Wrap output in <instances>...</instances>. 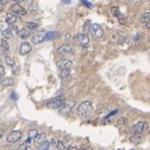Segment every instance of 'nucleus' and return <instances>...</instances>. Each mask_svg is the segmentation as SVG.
I'll return each instance as SVG.
<instances>
[{
  "instance_id": "412c9836",
  "label": "nucleus",
  "mask_w": 150,
  "mask_h": 150,
  "mask_svg": "<svg viewBox=\"0 0 150 150\" xmlns=\"http://www.w3.org/2000/svg\"><path fill=\"white\" fill-rule=\"evenodd\" d=\"M1 35H2V37L4 38V39H11V38L13 37V33H12V30H11L9 28H7V29H4V30H2Z\"/></svg>"
},
{
  "instance_id": "a211bd4d",
  "label": "nucleus",
  "mask_w": 150,
  "mask_h": 150,
  "mask_svg": "<svg viewBox=\"0 0 150 150\" xmlns=\"http://www.w3.org/2000/svg\"><path fill=\"white\" fill-rule=\"evenodd\" d=\"M31 42L33 43V44H40V43L44 42V39H43V35H33V38H31Z\"/></svg>"
},
{
  "instance_id": "bb28decb",
  "label": "nucleus",
  "mask_w": 150,
  "mask_h": 150,
  "mask_svg": "<svg viewBox=\"0 0 150 150\" xmlns=\"http://www.w3.org/2000/svg\"><path fill=\"white\" fill-rule=\"evenodd\" d=\"M5 63H6L7 66H11V67H13V66L15 65V61L12 59V57H6V59H5Z\"/></svg>"
},
{
  "instance_id": "c85d7f7f",
  "label": "nucleus",
  "mask_w": 150,
  "mask_h": 150,
  "mask_svg": "<svg viewBox=\"0 0 150 150\" xmlns=\"http://www.w3.org/2000/svg\"><path fill=\"white\" fill-rule=\"evenodd\" d=\"M11 99H13L14 101L18 100V95H17L16 92H12V94H11Z\"/></svg>"
},
{
  "instance_id": "5701e85b",
  "label": "nucleus",
  "mask_w": 150,
  "mask_h": 150,
  "mask_svg": "<svg viewBox=\"0 0 150 150\" xmlns=\"http://www.w3.org/2000/svg\"><path fill=\"white\" fill-rule=\"evenodd\" d=\"M1 48H2V49H4L5 51H8V50H9L8 43L6 42V40H5V39H2V40H1Z\"/></svg>"
},
{
  "instance_id": "0eeeda50",
  "label": "nucleus",
  "mask_w": 150,
  "mask_h": 150,
  "mask_svg": "<svg viewBox=\"0 0 150 150\" xmlns=\"http://www.w3.org/2000/svg\"><path fill=\"white\" fill-rule=\"evenodd\" d=\"M90 30H91L92 35L95 38H97V39H100V38L103 37V30L99 24H97V23L92 24L91 27H90Z\"/></svg>"
},
{
  "instance_id": "ea45409f",
  "label": "nucleus",
  "mask_w": 150,
  "mask_h": 150,
  "mask_svg": "<svg viewBox=\"0 0 150 150\" xmlns=\"http://www.w3.org/2000/svg\"><path fill=\"white\" fill-rule=\"evenodd\" d=\"M1 137H2V134H0V139H1Z\"/></svg>"
},
{
  "instance_id": "4c0bfd02",
  "label": "nucleus",
  "mask_w": 150,
  "mask_h": 150,
  "mask_svg": "<svg viewBox=\"0 0 150 150\" xmlns=\"http://www.w3.org/2000/svg\"><path fill=\"white\" fill-rule=\"evenodd\" d=\"M146 25H147V27H148V28H150V21H149V22H148V23H147V24H146Z\"/></svg>"
},
{
  "instance_id": "b1692460",
  "label": "nucleus",
  "mask_w": 150,
  "mask_h": 150,
  "mask_svg": "<svg viewBox=\"0 0 150 150\" xmlns=\"http://www.w3.org/2000/svg\"><path fill=\"white\" fill-rule=\"evenodd\" d=\"M19 148H20V149H26V150H27V149L28 150H31V149H33V147H31V146L29 145L28 143H26V142L24 144H21V145L19 146Z\"/></svg>"
},
{
  "instance_id": "a878e982",
  "label": "nucleus",
  "mask_w": 150,
  "mask_h": 150,
  "mask_svg": "<svg viewBox=\"0 0 150 150\" xmlns=\"http://www.w3.org/2000/svg\"><path fill=\"white\" fill-rule=\"evenodd\" d=\"M56 148H57V149H59V150H65L67 147H66L65 144H64L63 142H61V141H59V142H57V143H56Z\"/></svg>"
},
{
  "instance_id": "39448f33",
  "label": "nucleus",
  "mask_w": 150,
  "mask_h": 150,
  "mask_svg": "<svg viewBox=\"0 0 150 150\" xmlns=\"http://www.w3.org/2000/svg\"><path fill=\"white\" fill-rule=\"evenodd\" d=\"M75 40H76L78 45H80V46H82V47L88 46L90 43V39L87 33H77L76 37H75Z\"/></svg>"
},
{
  "instance_id": "9d476101",
  "label": "nucleus",
  "mask_w": 150,
  "mask_h": 150,
  "mask_svg": "<svg viewBox=\"0 0 150 150\" xmlns=\"http://www.w3.org/2000/svg\"><path fill=\"white\" fill-rule=\"evenodd\" d=\"M73 65V63L69 59H61V61L56 62V66L57 68L61 70V69H67V68H71Z\"/></svg>"
},
{
  "instance_id": "473e14b6",
  "label": "nucleus",
  "mask_w": 150,
  "mask_h": 150,
  "mask_svg": "<svg viewBox=\"0 0 150 150\" xmlns=\"http://www.w3.org/2000/svg\"><path fill=\"white\" fill-rule=\"evenodd\" d=\"M2 74H4V68H3V66L0 63V75H2Z\"/></svg>"
},
{
  "instance_id": "7ed1b4c3",
  "label": "nucleus",
  "mask_w": 150,
  "mask_h": 150,
  "mask_svg": "<svg viewBox=\"0 0 150 150\" xmlns=\"http://www.w3.org/2000/svg\"><path fill=\"white\" fill-rule=\"evenodd\" d=\"M65 103V98L63 96H57L55 98L51 99L47 102V108H55V110H59Z\"/></svg>"
},
{
  "instance_id": "ddd939ff",
  "label": "nucleus",
  "mask_w": 150,
  "mask_h": 150,
  "mask_svg": "<svg viewBox=\"0 0 150 150\" xmlns=\"http://www.w3.org/2000/svg\"><path fill=\"white\" fill-rule=\"evenodd\" d=\"M57 37H59L57 31H48L45 33V35H43V39H44V41H51Z\"/></svg>"
},
{
  "instance_id": "f3484780",
  "label": "nucleus",
  "mask_w": 150,
  "mask_h": 150,
  "mask_svg": "<svg viewBox=\"0 0 150 150\" xmlns=\"http://www.w3.org/2000/svg\"><path fill=\"white\" fill-rule=\"evenodd\" d=\"M140 21L143 24H147L150 21V13H144V14L141 15Z\"/></svg>"
},
{
  "instance_id": "cd10ccee",
  "label": "nucleus",
  "mask_w": 150,
  "mask_h": 150,
  "mask_svg": "<svg viewBox=\"0 0 150 150\" xmlns=\"http://www.w3.org/2000/svg\"><path fill=\"white\" fill-rule=\"evenodd\" d=\"M37 134H38V131L35 130V129H31V130H29V132H28V136H29L30 139H33Z\"/></svg>"
},
{
  "instance_id": "4468645a",
  "label": "nucleus",
  "mask_w": 150,
  "mask_h": 150,
  "mask_svg": "<svg viewBox=\"0 0 150 150\" xmlns=\"http://www.w3.org/2000/svg\"><path fill=\"white\" fill-rule=\"evenodd\" d=\"M18 20V18L16 17V15H13V14H7L6 15V18H5V21H6L7 24L9 25H13L15 24Z\"/></svg>"
},
{
  "instance_id": "393cba45",
  "label": "nucleus",
  "mask_w": 150,
  "mask_h": 150,
  "mask_svg": "<svg viewBox=\"0 0 150 150\" xmlns=\"http://www.w3.org/2000/svg\"><path fill=\"white\" fill-rule=\"evenodd\" d=\"M25 26L27 28H37L38 27V23H35V22H26Z\"/></svg>"
},
{
  "instance_id": "aec40b11",
  "label": "nucleus",
  "mask_w": 150,
  "mask_h": 150,
  "mask_svg": "<svg viewBox=\"0 0 150 150\" xmlns=\"http://www.w3.org/2000/svg\"><path fill=\"white\" fill-rule=\"evenodd\" d=\"M18 35L21 39H27V38L30 37V33L27 30V29H21V30L18 31Z\"/></svg>"
},
{
  "instance_id": "f03ea898",
  "label": "nucleus",
  "mask_w": 150,
  "mask_h": 150,
  "mask_svg": "<svg viewBox=\"0 0 150 150\" xmlns=\"http://www.w3.org/2000/svg\"><path fill=\"white\" fill-rule=\"evenodd\" d=\"M148 128V123L147 122H138L137 124H134L131 128V134H134V136H139V134H142L143 132H145Z\"/></svg>"
},
{
  "instance_id": "58836bf2",
  "label": "nucleus",
  "mask_w": 150,
  "mask_h": 150,
  "mask_svg": "<svg viewBox=\"0 0 150 150\" xmlns=\"http://www.w3.org/2000/svg\"><path fill=\"white\" fill-rule=\"evenodd\" d=\"M70 149H76V147H74V146H71V147H69Z\"/></svg>"
},
{
  "instance_id": "6e6552de",
  "label": "nucleus",
  "mask_w": 150,
  "mask_h": 150,
  "mask_svg": "<svg viewBox=\"0 0 150 150\" xmlns=\"http://www.w3.org/2000/svg\"><path fill=\"white\" fill-rule=\"evenodd\" d=\"M11 9H12L13 13H15L16 15H19V16H25L27 14V11L19 3H15V4L11 5Z\"/></svg>"
},
{
  "instance_id": "7c9ffc66",
  "label": "nucleus",
  "mask_w": 150,
  "mask_h": 150,
  "mask_svg": "<svg viewBox=\"0 0 150 150\" xmlns=\"http://www.w3.org/2000/svg\"><path fill=\"white\" fill-rule=\"evenodd\" d=\"M56 143H57V141H56L55 139H52V140L49 142L50 146H56Z\"/></svg>"
},
{
  "instance_id": "6ab92c4d",
  "label": "nucleus",
  "mask_w": 150,
  "mask_h": 150,
  "mask_svg": "<svg viewBox=\"0 0 150 150\" xmlns=\"http://www.w3.org/2000/svg\"><path fill=\"white\" fill-rule=\"evenodd\" d=\"M44 139H45V134H44V132H41V134H39V132H38L37 136L33 138V142H35V144H41Z\"/></svg>"
},
{
  "instance_id": "1a4fd4ad",
  "label": "nucleus",
  "mask_w": 150,
  "mask_h": 150,
  "mask_svg": "<svg viewBox=\"0 0 150 150\" xmlns=\"http://www.w3.org/2000/svg\"><path fill=\"white\" fill-rule=\"evenodd\" d=\"M112 14H114V16L119 20L120 24L124 25V24L126 23V18L124 17V15L120 13V11L118 9V7H112Z\"/></svg>"
},
{
  "instance_id": "2f4dec72",
  "label": "nucleus",
  "mask_w": 150,
  "mask_h": 150,
  "mask_svg": "<svg viewBox=\"0 0 150 150\" xmlns=\"http://www.w3.org/2000/svg\"><path fill=\"white\" fill-rule=\"evenodd\" d=\"M13 69H14V73H15V74H17V73H18L19 71H20V69H19V67H17L16 65L13 66Z\"/></svg>"
},
{
  "instance_id": "4be33fe9",
  "label": "nucleus",
  "mask_w": 150,
  "mask_h": 150,
  "mask_svg": "<svg viewBox=\"0 0 150 150\" xmlns=\"http://www.w3.org/2000/svg\"><path fill=\"white\" fill-rule=\"evenodd\" d=\"M50 147V144L48 141H43L42 143H41V145L39 146V149L40 150H48Z\"/></svg>"
},
{
  "instance_id": "2eb2a0df",
  "label": "nucleus",
  "mask_w": 150,
  "mask_h": 150,
  "mask_svg": "<svg viewBox=\"0 0 150 150\" xmlns=\"http://www.w3.org/2000/svg\"><path fill=\"white\" fill-rule=\"evenodd\" d=\"M71 72H70V68H67V69H61V71H59V77L62 78V79H67V78H69V76H70Z\"/></svg>"
},
{
  "instance_id": "dca6fc26",
  "label": "nucleus",
  "mask_w": 150,
  "mask_h": 150,
  "mask_svg": "<svg viewBox=\"0 0 150 150\" xmlns=\"http://www.w3.org/2000/svg\"><path fill=\"white\" fill-rule=\"evenodd\" d=\"M0 83H1L2 87H11V86L14 84V80H13L11 77H5V78H3V79L0 80Z\"/></svg>"
},
{
  "instance_id": "9b49d317",
  "label": "nucleus",
  "mask_w": 150,
  "mask_h": 150,
  "mask_svg": "<svg viewBox=\"0 0 150 150\" xmlns=\"http://www.w3.org/2000/svg\"><path fill=\"white\" fill-rule=\"evenodd\" d=\"M30 51H31L30 44H29V43H27V42L22 43L21 46H20V53H21L22 55H26V54H28Z\"/></svg>"
},
{
  "instance_id": "c756f323",
  "label": "nucleus",
  "mask_w": 150,
  "mask_h": 150,
  "mask_svg": "<svg viewBox=\"0 0 150 150\" xmlns=\"http://www.w3.org/2000/svg\"><path fill=\"white\" fill-rule=\"evenodd\" d=\"M81 2H82V4L87 5V6L89 7V8H91V7H92V4H91V3H89V2H88L87 0H81Z\"/></svg>"
},
{
  "instance_id": "f704fd0d",
  "label": "nucleus",
  "mask_w": 150,
  "mask_h": 150,
  "mask_svg": "<svg viewBox=\"0 0 150 150\" xmlns=\"http://www.w3.org/2000/svg\"><path fill=\"white\" fill-rule=\"evenodd\" d=\"M62 2L65 3V4H69L71 2V0H62Z\"/></svg>"
},
{
  "instance_id": "e433bc0d",
  "label": "nucleus",
  "mask_w": 150,
  "mask_h": 150,
  "mask_svg": "<svg viewBox=\"0 0 150 150\" xmlns=\"http://www.w3.org/2000/svg\"><path fill=\"white\" fill-rule=\"evenodd\" d=\"M123 1H124V2H132L134 0H123Z\"/></svg>"
},
{
  "instance_id": "423d86ee",
  "label": "nucleus",
  "mask_w": 150,
  "mask_h": 150,
  "mask_svg": "<svg viewBox=\"0 0 150 150\" xmlns=\"http://www.w3.org/2000/svg\"><path fill=\"white\" fill-rule=\"evenodd\" d=\"M74 105H75L74 101H68V102H65L63 104V106L59 108V114L63 115V116H68L69 112H71V110H72Z\"/></svg>"
},
{
  "instance_id": "f8f14e48",
  "label": "nucleus",
  "mask_w": 150,
  "mask_h": 150,
  "mask_svg": "<svg viewBox=\"0 0 150 150\" xmlns=\"http://www.w3.org/2000/svg\"><path fill=\"white\" fill-rule=\"evenodd\" d=\"M57 52L62 55H66V54H69L72 52V47L69 46V45H63L57 49Z\"/></svg>"
},
{
  "instance_id": "72a5a7b5",
  "label": "nucleus",
  "mask_w": 150,
  "mask_h": 150,
  "mask_svg": "<svg viewBox=\"0 0 150 150\" xmlns=\"http://www.w3.org/2000/svg\"><path fill=\"white\" fill-rule=\"evenodd\" d=\"M8 3V0H0V4L1 5H5Z\"/></svg>"
},
{
  "instance_id": "c9c22d12",
  "label": "nucleus",
  "mask_w": 150,
  "mask_h": 150,
  "mask_svg": "<svg viewBox=\"0 0 150 150\" xmlns=\"http://www.w3.org/2000/svg\"><path fill=\"white\" fill-rule=\"evenodd\" d=\"M116 112H117V110H114V112H110V115H108V116H106V117H105V118H110V116H112V115H115Z\"/></svg>"
},
{
  "instance_id": "20e7f679",
  "label": "nucleus",
  "mask_w": 150,
  "mask_h": 150,
  "mask_svg": "<svg viewBox=\"0 0 150 150\" xmlns=\"http://www.w3.org/2000/svg\"><path fill=\"white\" fill-rule=\"evenodd\" d=\"M22 138V132L19 130H14L12 132H9L8 134L6 136V141L8 143H17L18 141H20Z\"/></svg>"
},
{
  "instance_id": "f257e3e1",
  "label": "nucleus",
  "mask_w": 150,
  "mask_h": 150,
  "mask_svg": "<svg viewBox=\"0 0 150 150\" xmlns=\"http://www.w3.org/2000/svg\"><path fill=\"white\" fill-rule=\"evenodd\" d=\"M92 112H93V105H92L91 101H83L78 105L77 108V114L80 118L86 119L91 116Z\"/></svg>"
}]
</instances>
